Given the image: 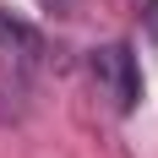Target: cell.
Wrapping results in <instances>:
<instances>
[{
  "label": "cell",
  "instance_id": "6da1fadb",
  "mask_svg": "<svg viewBox=\"0 0 158 158\" xmlns=\"http://www.w3.org/2000/svg\"><path fill=\"white\" fill-rule=\"evenodd\" d=\"M93 82L104 87V98H109L120 114H131L136 98H142V60H136V49H131V44L93 49Z\"/></svg>",
  "mask_w": 158,
  "mask_h": 158
},
{
  "label": "cell",
  "instance_id": "3957f363",
  "mask_svg": "<svg viewBox=\"0 0 158 158\" xmlns=\"http://www.w3.org/2000/svg\"><path fill=\"white\" fill-rule=\"evenodd\" d=\"M136 6L147 11V22H158V0H136Z\"/></svg>",
  "mask_w": 158,
  "mask_h": 158
},
{
  "label": "cell",
  "instance_id": "7a4b0ae2",
  "mask_svg": "<svg viewBox=\"0 0 158 158\" xmlns=\"http://www.w3.org/2000/svg\"><path fill=\"white\" fill-rule=\"evenodd\" d=\"M0 55H6V60H16V65H27V60H38V55H44V38H38L27 22H16L11 11H0Z\"/></svg>",
  "mask_w": 158,
  "mask_h": 158
}]
</instances>
